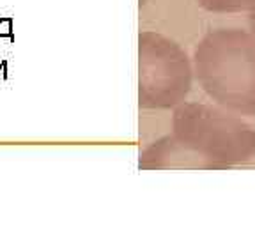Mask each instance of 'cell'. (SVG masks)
<instances>
[{"instance_id":"4","label":"cell","mask_w":255,"mask_h":239,"mask_svg":"<svg viewBox=\"0 0 255 239\" xmlns=\"http://www.w3.org/2000/svg\"><path fill=\"white\" fill-rule=\"evenodd\" d=\"M199 4L211 12H239L250 11L255 0H199Z\"/></svg>"},{"instance_id":"1","label":"cell","mask_w":255,"mask_h":239,"mask_svg":"<svg viewBox=\"0 0 255 239\" xmlns=\"http://www.w3.org/2000/svg\"><path fill=\"white\" fill-rule=\"evenodd\" d=\"M172 127L142 152L140 168L225 170L255 158V129L211 105L179 103Z\"/></svg>"},{"instance_id":"2","label":"cell","mask_w":255,"mask_h":239,"mask_svg":"<svg viewBox=\"0 0 255 239\" xmlns=\"http://www.w3.org/2000/svg\"><path fill=\"white\" fill-rule=\"evenodd\" d=\"M195 75L207 96L241 116H255V36L218 28L195 48Z\"/></svg>"},{"instance_id":"6","label":"cell","mask_w":255,"mask_h":239,"mask_svg":"<svg viewBox=\"0 0 255 239\" xmlns=\"http://www.w3.org/2000/svg\"><path fill=\"white\" fill-rule=\"evenodd\" d=\"M248 16H250V25H252V30H254V36H255V4H254V7L248 11Z\"/></svg>"},{"instance_id":"3","label":"cell","mask_w":255,"mask_h":239,"mask_svg":"<svg viewBox=\"0 0 255 239\" xmlns=\"http://www.w3.org/2000/svg\"><path fill=\"white\" fill-rule=\"evenodd\" d=\"M191 87V66L177 43L156 32L138 36L140 108H170L183 103Z\"/></svg>"},{"instance_id":"5","label":"cell","mask_w":255,"mask_h":239,"mask_svg":"<svg viewBox=\"0 0 255 239\" xmlns=\"http://www.w3.org/2000/svg\"><path fill=\"white\" fill-rule=\"evenodd\" d=\"M7 37L9 41L14 39L12 36V18H0V39Z\"/></svg>"}]
</instances>
